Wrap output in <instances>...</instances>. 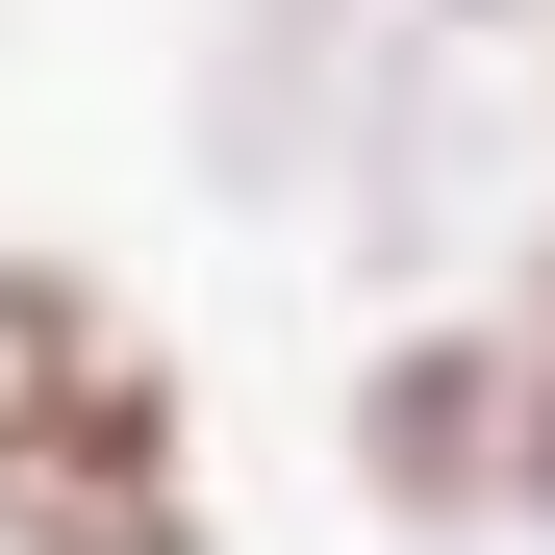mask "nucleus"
I'll return each instance as SVG.
<instances>
[{
    "label": "nucleus",
    "mask_w": 555,
    "mask_h": 555,
    "mask_svg": "<svg viewBox=\"0 0 555 555\" xmlns=\"http://www.w3.org/2000/svg\"><path fill=\"white\" fill-rule=\"evenodd\" d=\"M0 555H228L203 379L102 253H0Z\"/></svg>",
    "instance_id": "nucleus-1"
},
{
    "label": "nucleus",
    "mask_w": 555,
    "mask_h": 555,
    "mask_svg": "<svg viewBox=\"0 0 555 555\" xmlns=\"http://www.w3.org/2000/svg\"><path fill=\"white\" fill-rule=\"evenodd\" d=\"M505 0H228V76H203V177L228 203H353L379 228L404 177L454 152V102H480V51Z\"/></svg>",
    "instance_id": "nucleus-2"
},
{
    "label": "nucleus",
    "mask_w": 555,
    "mask_h": 555,
    "mask_svg": "<svg viewBox=\"0 0 555 555\" xmlns=\"http://www.w3.org/2000/svg\"><path fill=\"white\" fill-rule=\"evenodd\" d=\"M480 304H505V353H530V530H555V203L505 228V278H480Z\"/></svg>",
    "instance_id": "nucleus-4"
},
{
    "label": "nucleus",
    "mask_w": 555,
    "mask_h": 555,
    "mask_svg": "<svg viewBox=\"0 0 555 555\" xmlns=\"http://www.w3.org/2000/svg\"><path fill=\"white\" fill-rule=\"evenodd\" d=\"M328 454H353V505H379L404 555H480V530H530V353H505V304H404L379 353H353Z\"/></svg>",
    "instance_id": "nucleus-3"
}]
</instances>
